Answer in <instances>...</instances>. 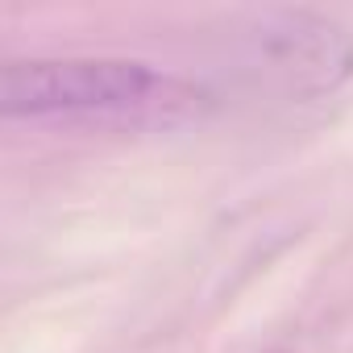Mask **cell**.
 <instances>
[{"instance_id": "6da1fadb", "label": "cell", "mask_w": 353, "mask_h": 353, "mask_svg": "<svg viewBox=\"0 0 353 353\" xmlns=\"http://www.w3.org/2000/svg\"><path fill=\"white\" fill-rule=\"evenodd\" d=\"M196 88L133 59H30L0 67V117H170Z\"/></svg>"}, {"instance_id": "7a4b0ae2", "label": "cell", "mask_w": 353, "mask_h": 353, "mask_svg": "<svg viewBox=\"0 0 353 353\" xmlns=\"http://www.w3.org/2000/svg\"><path fill=\"white\" fill-rule=\"evenodd\" d=\"M237 71L287 100H316L353 75V38L312 9H266L233 34Z\"/></svg>"}]
</instances>
